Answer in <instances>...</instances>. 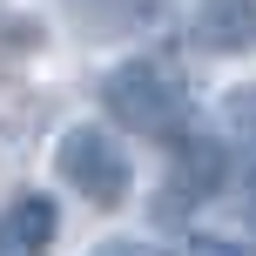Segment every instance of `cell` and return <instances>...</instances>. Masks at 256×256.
Returning <instances> with one entry per match:
<instances>
[{
    "mask_svg": "<svg viewBox=\"0 0 256 256\" xmlns=\"http://www.w3.org/2000/svg\"><path fill=\"white\" fill-rule=\"evenodd\" d=\"M189 34L202 54H250L256 48V0H196Z\"/></svg>",
    "mask_w": 256,
    "mask_h": 256,
    "instance_id": "3",
    "label": "cell"
},
{
    "mask_svg": "<svg viewBox=\"0 0 256 256\" xmlns=\"http://www.w3.org/2000/svg\"><path fill=\"white\" fill-rule=\"evenodd\" d=\"M182 256H256V243H243V236H209V230H196L189 243H182Z\"/></svg>",
    "mask_w": 256,
    "mask_h": 256,
    "instance_id": "7",
    "label": "cell"
},
{
    "mask_svg": "<svg viewBox=\"0 0 256 256\" xmlns=\"http://www.w3.org/2000/svg\"><path fill=\"white\" fill-rule=\"evenodd\" d=\"M222 189V148L209 135H176V168H168V202L162 209H182V202H202V196Z\"/></svg>",
    "mask_w": 256,
    "mask_h": 256,
    "instance_id": "4",
    "label": "cell"
},
{
    "mask_svg": "<svg viewBox=\"0 0 256 256\" xmlns=\"http://www.w3.org/2000/svg\"><path fill=\"white\" fill-rule=\"evenodd\" d=\"M222 122H230L243 142H256V81H250V88H230V102H222Z\"/></svg>",
    "mask_w": 256,
    "mask_h": 256,
    "instance_id": "6",
    "label": "cell"
},
{
    "mask_svg": "<svg viewBox=\"0 0 256 256\" xmlns=\"http://www.w3.org/2000/svg\"><path fill=\"white\" fill-rule=\"evenodd\" d=\"M88 256H162L155 243H142V236H108V243H94Z\"/></svg>",
    "mask_w": 256,
    "mask_h": 256,
    "instance_id": "8",
    "label": "cell"
},
{
    "mask_svg": "<svg viewBox=\"0 0 256 256\" xmlns=\"http://www.w3.org/2000/svg\"><path fill=\"white\" fill-rule=\"evenodd\" d=\"M102 108H108L122 128H135V135L176 142L182 122H189V81H182V68L162 61V54H135V61L108 68Z\"/></svg>",
    "mask_w": 256,
    "mask_h": 256,
    "instance_id": "1",
    "label": "cell"
},
{
    "mask_svg": "<svg viewBox=\"0 0 256 256\" xmlns=\"http://www.w3.org/2000/svg\"><path fill=\"white\" fill-rule=\"evenodd\" d=\"M54 168H61V182L81 202H94V209H122L128 189H135V162H128V148L102 122H74L68 128V135L54 142Z\"/></svg>",
    "mask_w": 256,
    "mask_h": 256,
    "instance_id": "2",
    "label": "cell"
},
{
    "mask_svg": "<svg viewBox=\"0 0 256 256\" xmlns=\"http://www.w3.org/2000/svg\"><path fill=\"white\" fill-rule=\"evenodd\" d=\"M54 230H61L54 196H14L7 216H0V250H7V256H40L54 243Z\"/></svg>",
    "mask_w": 256,
    "mask_h": 256,
    "instance_id": "5",
    "label": "cell"
}]
</instances>
